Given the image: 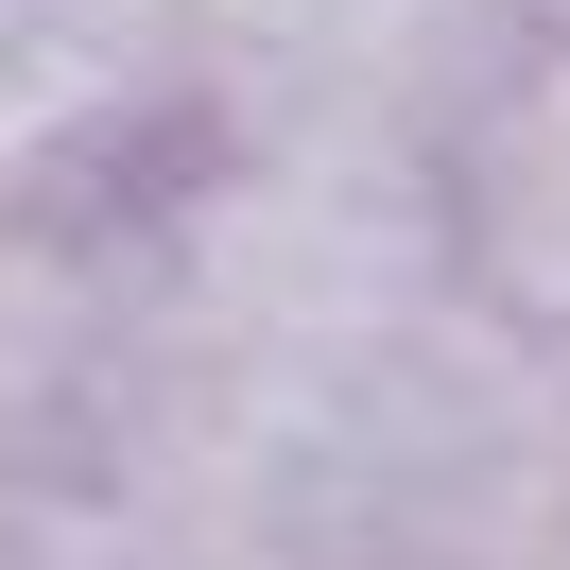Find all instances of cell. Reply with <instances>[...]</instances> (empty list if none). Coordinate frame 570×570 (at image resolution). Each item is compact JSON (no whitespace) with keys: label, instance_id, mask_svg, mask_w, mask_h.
Wrapping results in <instances>:
<instances>
[{"label":"cell","instance_id":"cell-1","mask_svg":"<svg viewBox=\"0 0 570 570\" xmlns=\"http://www.w3.org/2000/svg\"><path fill=\"white\" fill-rule=\"evenodd\" d=\"M450 294V208H432L415 156L363 139H225L208 174L156 225V328H174L190 381L328 415L415 346Z\"/></svg>","mask_w":570,"mask_h":570},{"label":"cell","instance_id":"cell-2","mask_svg":"<svg viewBox=\"0 0 570 570\" xmlns=\"http://www.w3.org/2000/svg\"><path fill=\"white\" fill-rule=\"evenodd\" d=\"M450 294L570 363V36H519L450 121Z\"/></svg>","mask_w":570,"mask_h":570},{"label":"cell","instance_id":"cell-3","mask_svg":"<svg viewBox=\"0 0 570 570\" xmlns=\"http://www.w3.org/2000/svg\"><path fill=\"white\" fill-rule=\"evenodd\" d=\"M0 570H121V535H105V501H87V484L0 466Z\"/></svg>","mask_w":570,"mask_h":570}]
</instances>
